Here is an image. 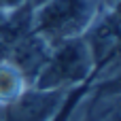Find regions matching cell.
I'll return each instance as SVG.
<instances>
[{
	"label": "cell",
	"instance_id": "8",
	"mask_svg": "<svg viewBox=\"0 0 121 121\" xmlns=\"http://www.w3.org/2000/svg\"><path fill=\"white\" fill-rule=\"evenodd\" d=\"M89 121H96V119H94V117H89Z\"/></svg>",
	"mask_w": 121,
	"mask_h": 121
},
{
	"label": "cell",
	"instance_id": "3",
	"mask_svg": "<svg viewBox=\"0 0 121 121\" xmlns=\"http://www.w3.org/2000/svg\"><path fill=\"white\" fill-rule=\"evenodd\" d=\"M51 49L53 47L40 34H36L32 30V32H28L15 40V45L11 49V64L21 72L23 79L34 81L38 77V72L43 70V66L47 64Z\"/></svg>",
	"mask_w": 121,
	"mask_h": 121
},
{
	"label": "cell",
	"instance_id": "9",
	"mask_svg": "<svg viewBox=\"0 0 121 121\" xmlns=\"http://www.w3.org/2000/svg\"><path fill=\"white\" fill-rule=\"evenodd\" d=\"M0 121H2V119H0Z\"/></svg>",
	"mask_w": 121,
	"mask_h": 121
},
{
	"label": "cell",
	"instance_id": "5",
	"mask_svg": "<svg viewBox=\"0 0 121 121\" xmlns=\"http://www.w3.org/2000/svg\"><path fill=\"white\" fill-rule=\"evenodd\" d=\"M23 77L11 62H0V102H15L23 94Z\"/></svg>",
	"mask_w": 121,
	"mask_h": 121
},
{
	"label": "cell",
	"instance_id": "2",
	"mask_svg": "<svg viewBox=\"0 0 121 121\" xmlns=\"http://www.w3.org/2000/svg\"><path fill=\"white\" fill-rule=\"evenodd\" d=\"M91 64L94 60L83 38L64 40L51 49V55L34 79V85L45 91H66L87 79Z\"/></svg>",
	"mask_w": 121,
	"mask_h": 121
},
{
	"label": "cell",
	"instance_id": "6",
	"mask_svg": "<svg viewBox=\"0 0 121 121\" xmlns=\"http://www.w3.org/2000/svg\"><path fill=\"white\" fill-rule=\"evenodd\" d=\"M21 4H23V0H0V6L2 9H17Z\"/></svg>",
	"mask_w": 121,
	"mask_h": 121
},
{
	"label": "cell",
	"instance_id": "7",
	"mask_svg": "<svg viewBox=\"0 0 121 121\" xmlns=\"http://www.w3.org/2000/svg\"><path fill=\"white\" fill-rule=\"evenodd\" d=\"M4 21H6V13H4V9L0 6V30H2V26H4Z\"/></svg>",
	"mask_w": 121,
	"mask_h": 121
},
{
	"label": "cell",
	"instance_id": "1",
	"mask_svg": "<svg viewBox=\"0 0 121 121\" xmlns=\"http://www.w3.org/2000/svg\"><path fill=\"white\" fill-rule=\"evenodd\" d=\"M94 17V0H45L34 11L32 28L51 47L79 38Z\"/></svg>",
	"mask_w": 121,
	"mask_h": 121
},
{
	"label": "cell",
	"instance_id": "4",
	"mask_svg": "<svg viewBox=\"0 0 121 121\" xmlns=\"http://www.w3.org/2000/svg\"><path fill=\"white\" fill-rule=\"evenodd\" d=\"M91 60L96 64H102V60H106L108 55L115 53L117 49V40H119V28H117V13H108L106 17H102L87 34V38H83Z\"/></svg>",
	"mask_w": 121,
	"mask_h": 121
}]
</instances>
